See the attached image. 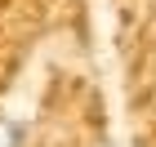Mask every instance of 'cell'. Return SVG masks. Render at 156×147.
I'll return each instance as SVG.
<instances>
[{
  "label": "cell",
  "instance_id": "cell-1",
  "mask_svg": "<svg viewBox=\"0 0 156 147\" xmlns=\"http://www.w3.org/2000/svg\"><path fill=\"white\" fill-rule=\"evenodd\" d=\"M23 143H27V129H23V121H13L9 129H5V143L0 147H23Z\"/></svg>",
  "mask_w": 156,
  "mask_h": 147
}]
</instances>
